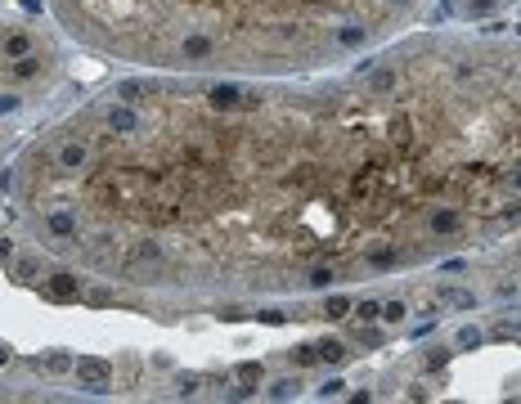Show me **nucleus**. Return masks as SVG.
<instances>
[{
  "instance_id": "obj_3",
  "label": "nucleus",
  "mask_w": 521,
  "mask_h": 404,
  "mask_svg": "<svg viewBox=\"0 0 521 404\" xmlns=\"http://www.w3.org/2000/svg\"><path fill=\"white\" fill-rule=\"evenodd\" d=\"M454 9H459L463 18H481V14H490V9H499V5H508V0H450Z\"/></svg>"
},
{
  "instance_id": "obj_1",
  "label": "nucleus",
  "mask_w": 521,
  "mask_h": 404,
  "mask_svg": "<svg viewBox=\"0 0 521 404\" xmlns=\"http://www.w3.org/2000/svg\"><path fill=\"white\" fill-rule=\"evenodd\" d=\"M54 261L153 296H301L521 229V41L413 36L319 76L139 72L5 180Z\"/></svg>"
},
{
  "instance_id": "obj_2",
  "label": "nucleus",
  "mask_w": 521,
  "mask_h": 404,
  "mask_svg": "<svg viewBox=\"0 0 521 404\" xmlns=\"http://www.w3.org/2000/svg\"><path fill=\"white\" fill-rule=\"evenodd\" d=\"M108 63L180 76H319L409 36L432 0H45Z\"/></svg>"
}]
</instances>
